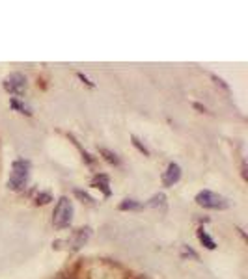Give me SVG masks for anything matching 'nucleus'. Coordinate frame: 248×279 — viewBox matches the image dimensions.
Listing matches in <instances>:
<instances>
[{
  "label": "nucleus",
  "mask_w": 248,
  "mask_h": 279,
  "mask_svg": "<svg viewBox=\"0 0 248 279\" xmlns=\"http://www.w3.org/2000/svg\"><path fill=\"white\" fill-rule=\"evenodd\" d=\"M30 170H32V164L27 158L13 160L10 177H8V188L11 192H22L27 188L28 181H30Z\"/></svg>",
  "instance_id": "obj_1"
},
{
  "label": "nucleus",
  "mask_w": 248,
  "mask_h": 279,
  "mask_svg": "<svg viewBox=\"0 0 248 279\" xmlns=\"http://www.w3.org/2000/svg\"><path fill=\"white\" fill-rule=\"evenodd\" d=\"M73 214H75V207H73V201H71L67 196H62L58 199V203L53 210V226L54 229H67V227L73 224Z\"/></svg>",
  "instance_id": "obj_2"
},
{
  "label": "nucleus",
  "mask_w": 248,
  "mask_h": 279,
  "mask_svg": "<svg viewBox=\"0 0 248 279\" xmlns=\"http://www.w3.org/2000/svg\"><path fill=\"white\" fill-rule=\"evenodd\" d=\"M194 201L204 207V209H209V210H226L230 209V199L220 196L216 192H211V190H202V192L196 193Z\"/></svg>",
  "instance_id": "obj_3"
},
{
  "label": "nucleus",
  "mask_w": 248,
  "mask_h": 279,
  "mask_svg": "<svg viewBox=\"0 0 248 279\" xmlns=\"http://www.w3.org/2000/svg\"><path fill=\"white\" fill-rule=\"evenodd\" d=\"M2 86H4V90L10 93V95H15V99H17V97H21L27 93L28 80L22 73H11V75H8L4 78V84H2Z\"/></svg>",
  "instance_id": "obj_4"
},
{
  "label": "nucleus",
  "mask_w": 248,
  "mask_h": 279,
  "mask_svg": "<svg viewBox=\"0 0 248 279\" xmlns=\"http://www.w3.org/2000/svg\"><path fill=\"white\" fill-rule=\"evenodd\" d=\"M179 179H181V166L176 164V162H170L166 168V172L162 173V184L166 188H170V186H173V184H178Z\"/></svg>",
  "instance_id": "obj_5"
},
{
  "label": "nucleus",
  "mask_w": 248,
  "mask_h": 279,
  "mask_svg": "<svg viewBox=\"0 0 248 279\" xmlns=\"http://www.w3.org/2000/svg\"><path fill=\"white\" fill-rule=\"evenodd\" d=\"M90 235H92V229H90V227H82V229H77V231L73 233V238H71V240H67V244L71 246V249H73V252H77V249H81V247L86 244L88 238H90Z\"/></svg>",
  "instance_id": "obj_6"
},
{
  "label": "nucleus",
  "mask_w": 248,
  "mask_h": 279,
  "mask_svg": "<svg viewBox=\"0 0 248 279\" xmlns=\"http://www.w3.org/2000/svg\"><path fill=\"white\" fill-rule=\"evenodd\" d=\"M92 186L101 190L105 198H110V196H112V190H110V177H108L107 173H97L92 181Z\"/></svg>",
  "instance_id": "obj_7"
},
{
  "label": "nucleus",
  "mask_w": 248,
  "mask_h": 279,
  "mask_svg": "<svg viewBox=\"0 0 248 279\" xmlns=\"http://www.w3.org/2000/svg\"><path fill=\"white\" fill-rule=\"evenodd\" d=\"M144 209H161L162 212L166 210V196L164 193H155L151 199H147L144 203Z\"/></svg>",
  "instance_id": "obj_8"
},
{
  "label": "nucleus",
  "mask_w": 248,
  "mask_h": 279,
  "mask_svg": "<svg viewBox=\"0 0 248 279\" xmlns=\"http://www.w3.org/2000/svg\"><path fill=\"white\" fill-rule=\"evenodd\" d=\"M196 236H198L200 244H202L205 249H211V252H213V249H216V242L213 240L209 235H207V231H205L204 227H200L198 231H196Z\"/></svg>",
  "instance_id": "obj_9"
},
{
  "label": "nucleus",
  "mask_w": 248,
  "mask_h": 279,
  "mask_svg": "<svg viewBox=\"0 0 248 279\" xmlns=\"http://www.w3.org/2000/svg\"><path fill=\"white\" fill-rule=\"evenodd\" d=\"M142 209H144V203L136 201V199H123V201L118 205V210H121V212H127V210H142Z\"/></svg>",
  "instance_id": "obj_10"
},
{
  "label": "nucleus",
  "mask_w": 248,
  "mask_h": 279,
  "mask_svg": "<svg viewBox=\"0 0 248 279\" xmlns=\"http://www.w3.org/2000/svg\"><path fill=\"white\" fill-rule=\"evenodd\" d=\"M99 155L105 158V160L108 162V164H112V166H119L121 164V160H119V156L114 153V151H110V149H107V147H101L99 149Z\"/></svg>",
  "instance_id": "obj_11"
},
{
  "label": "nucleus",
  "mask_w": 248,
  "mask_h": 279,
  "mask_svg": "<svg viewBox=\"0 0 248 279\" xmlns=\"http://www.w3.org/2000/svg\"><path fill=\"white\" fill-rule=\"evenodd\" d=\"M10 104H11V108L13 110H17V112H21V114H24V116H32V108L28 106V104H24V102H21L19 99H11L10 101Z\"/></svg>",
  "instance_id": "obj_12"
},
{
  "label": "nucleus",
  "mask_w": 248,
  "mask_h": 279,
  "mask_svg": "<svg viewBox=\"0 0 248 279\" xmlns=\"http://www.w3.org/2000/svg\"><path fill=\"white\" fill-rule=\"evenodd\" d=\"M73 193H75L77 198L81 199L82 203H88V205H92V207H95V205H97V201H95V199H93L88 192L81 190V188H75V190H73Z\"/></svg>",
  "instance_id": "obj_13"
},
{
  "label": "nucleus",
  "mask_w": 248,
  "mask_h": 279,
  "mask_svg": "<svg viewBox=\"0 0 248 279\" xmlns=\"http://www.w3.org/2000/svg\"><path fill=\"white\" fill-rule=\"evenodd\" d=\"M69 138L73 140V144H75L77 147H79V151H81V155H82V160L86 162L88 166H93V162H95V160H93V156L90 155V153H88L86 149H82V147H81V144H79V142H77V140H75V136H73V134H69Z\"/></svg>",
  "instance_id": "obj_14"
},
{
  "label": "nucleus",
  "mask_w": 248,
  "mask_h": 279,
  "mask_svg": "<svg viewBox=\"0 0 248 279\" xmlns=\"http://www.w3.org/2000/svg\"><path fill=\"white\" fill-rule=\"evenodd\" d=\"M131 142H133V145H135L136 149L140 151L142 155H144V156H150V149H147L146 145L142 144V142H140V138H138V136H135V134H131Z\"/></svg>",
  "instance_id": "obj_15"
},
{
  "label": "nucleus",
  "mask_w": 248,
  "mask_h": 279,
  "mask_svg": "<svg viewBox=\"0 0 248 279\" xmlns=\"http://www.w3.org/2000/svg\"><path fill=\"white\" fill-rule=\"evenodd\" d=\"M53 201V196L49 192H39L38 198H36V205H47Z\"/></svg>",
  "instance_id": "obj_16"
},
{
  "label": "nucleus",
  "mask_w": 248,
  "mask_h": 279,
  "mask_svg": "<svg viewBox=\"0 0 248 279\" xmlns=\"http://www.w3.org/2000/svg\"><path fill=\"white\" fill-rule=\"evenodd\" d=\"M209 76H211V80L215 82L216 86H220V88H222V90H224V92H230V86H228L226 82L222 80L220 76H216V75H215V73H211V75H209Z\"/></svg>",
  "instance_id": "obj_17"
},
{
  "label": "nucleus",
  "mask_w": 248,
  "mask_h": 279,
  "mask_svg": "<svg viewBox=\"0 0 248 279\" xmlns=\"http://www.w3.org/2000/svg\"><path fill=\"white\" fill-rule=\"evenodd\" d=\"M183 257H192L194 261H198V253L194 252V249H190L189 246H183Z\"/></svg>",
  "instance_id": "obj_18"
},
{
  "label": "nucleus",
  "mask_w": 248,
  "mask_h": 279,
  "mask_svg": "<svg viewBox=\"0 0 248 279\" xmlns=\"http://www.w3.org/2000/svg\"><path fill=\"white\" fill-rule=\"evenodd\" d=\"M79 78H81V80L84 82V84H86V86H90V88H93V86H95V84H93V82H90V78H88V76H84V75H82V73H79Z\"/></svg>",
  "instance_id": "obj_19"
},
{
  "label": "nucleus",
  "mask_w": 248,
  "mask_h": 279,
  "mask_svg": "<svg viewBox=\"0 0 248 279\" xmlns=\"http://www.w3.org/2000/svg\"><path fill=\"white\" fill-rule=\"evenodd\" d=\"M60 279H67V277H60Z\"/></svg>",
  "instance_id": "obj_20"
}]
</instances>
